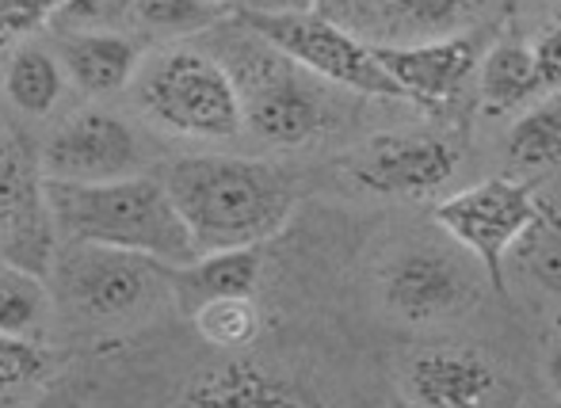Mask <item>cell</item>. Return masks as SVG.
I'll list each match as a JSON object with an SVG mask.
<instances>
[{
	"instance_id": "cell-27",
	"label": "cell",
	"mask_w": 561,
	"mask_h": 408,
	"mask_svg": "<svg viewBox=\"0 0 561 408\" xmlns=\"http://www.w3.org/2000/svg\"><path fill=\"white\" fill-rule=\"evenodd\" d=\"M50 12L54 0H0V46L35 35L43 23H50Z\"/></svg>"
},
{
	"instance_id": "cell-16",
	"label": "cell",
	"mask_w": 561,
	"mask_h": 408,
	"mask_svg": "<svg viewBox=\"0 0 561 408\" xmlns=\"http://www.w3.org/2000/svg\"><path fill=\"white\" fill-rule=\"evenodd\" d=\"M478 104L481 115L501 119V115L527 107L542 96V77L535 66L531 43L524 38H496L478 58Z\"/></svg>"
},
{
	"instance_id": "cell-6",
	"label": "cell",
	"mask_w": 561,
	"mask_h": 408,
	"mask_svg": "<svg viewBox=\"0 0 561 408\" xmlns=\"http://www.w3.org/2000/svg\"><path fill=\"white\" fill-rule=\"evenodd\" d=\"M539 210L542 199L527 179L493 176L458 195H447L444 202H436L432 214H436L439 230L481 264L493 290L504 294V260L527 233V225L539 218Z\"/></svg>"
},
{
	"instance_id": "cell-2",
	"label": "cell",
	"mask_w": 561,
	"mask_h": 408,
	"mask_svg": "<svg viewBox=\"0 0 561 408\" xmlns=\"http://www.w3.org/2000/svg\"><path fill=\"white\" fill-rule=\"evenodd\" d=\"M54 233L69 245H104L118 253L146 256L161 268H184L199 256L184 218L176 214L161 179L115 176L73 184V179H43Z\"/></svg>"
},
{
	"instance_id": "cell-11",
	"label": "cell",
	"mask_w": 561,
	"mask_h": 408,
	"mask_svg": "<svg viewBox=\"0 0 561 408\" xmlns=\"http://www.w3.org/2000/svg\"><path fill=\"white\" fill-rule=\"evenodd\" d=\"M138 138L123 119L107 112H81L50 135L38 172H43V179L92 184V179L130 176V172H138Z\"/></svg>"
},
{
	"instance_id": "cell-15",
	"label": "cell",
	"mask_w": 561,
	"mask_h": 408,
	"mask_svg": "<svg viewBox=\"0 0 561 408\" xmlns=\"http://www.w3.org/2000/svg\"><path fill=\"white\" fill-rule=\"evenodd\" d=\"M61 69L89 96H112L134 81L141 50L123 31H61Z\"/></svg>"
},
{
	"instance_id": "cell-22",
	"label": "cell",
	"mask_w": 561,
	"mask_h": 408,
	"mask_svg": "<svg viewBox=\"0 0 561 408\" xmlns=\"http://www.w3.org/2000/svg\"><path fill=\"white\" fill-rule=\"evenodd\" d=\"M195 328L210 348H249L260 336V310L252 294L207 298L192 310Z\"/></svg>"
},
{
	"instance_id": "cell-18",
	"label": "cell",
	"mask_w": 561,
	"mask_h": 408,
	"mask_svg": "<svg viewBox=\"0 0 561 408\" xmlns=\"http://www.w3.org/2000/svg\"><path fill=\"white\" fill-rule=\"evenodd\" d=\"M184 401L192 405H302L306 397L295 386H287L275 374L260 371L252 363H226L218 371H207L195 378L192 389H184Z\"/></svg>"
},
{
	"instance_id": "cell-17",
	"label": "cell",
	"mask_w": 561,
	"mask_h": 408,
	"mask_svg": "<svg viewBox=\"0 0 561 408\" xmlns=\"http://www.w3.org/2000/svg\"><path fill=\"white\" fill-rule=\"evenodd\" d=\"M180 271V290L187 294L192 310L207 298H229V294H256L260 271H264V256L256 245L244 248H218V253H203Z\"/></svg>"
},
{
	"instance_id": "cell-20",
	"label": "cell",
	"mask_w": 561,
	"mask_h": 408,
	"mask_svg": "<svg viewBox=\"0 0 561 408\" xmlns=\"http://www.w3.org/2000/svg\"><path fill=\"white\" fill-rule=\"evenodd\" d=\"M54 313L50 287L38 271L0 260V333L4 336H38Z\"/></svg>"
},
{
	"instance_id": "cell-31",
	"label": "cell",
	"mask_w": 561,
	"mask_h": 408,
	"mask_svg": "<svg viewBox=\"0 0 561 408\" xmlns=\"http://www.w3.org/2000/svg\"><path fill=\"white\" fill-rule=\"evenodd\" d=\"M207 4H233V0H207Z\"/></svg>"
},
{
	"instance_id": "cell-21",
	"label": "cell",
	"mask_w": 561,
	"mask_h": 408,
	"mask_svg": "<svg viewBox=\"0 0 561 408\" xmlns=\"http://www.w3.org/2000/svg\"><path fill=\"white\" fill-rule=\"evenodd\" d=\"M504 156L524 176H542V172L561 164V100L527 112L516 127L508 130Z\"/></svg>"
},
{
	"instance_id": "cell-26",
	"label": "cell",
	"mask_w": 561,
	"mask_h": 408,
	"mask_svg": "<svg viewBox=\"0 0 561 408\" xmlns=\"http://www.w3.org/2000/svg\"><path fill=\"white\" fill-rule=\"evenodd\" d=\"M46 366H50V359L35 340L0 333V394L38 382L46 374Z\"/></svg>"
},
{
	"instance_id": "cell-24",
	"label": "cell",
	"mask_w": 561,
	"mask_h": 408,
	"mask_svg": "<svg viewBox=\"0 0 561 408\" xmlns=\"http://www.w3.org/2000/svg\"><path fill=\"white\" fill-rule=\"evenodd\" d=\"M516 253L524 260L527 275H535L542 287L561 294V214L547 199H542L539 218L516 241Z\"/></svg>"
},
{
	"instance_id": "cell-5",
	"label": "cell",
	"mask_w": 561,
	"mask_h": 408,
	"mask_svg": "<svg viewBox=\"0 0 561 408\" xmlns=\"http://www.w3.org/2000/svg\"><path fill=\"white\" fill-rule=\"evenodd\" d=\"M241 23L249 31H256L264 43H272L279 54H287L306 73L321 77V81L352 89L359 96L409 104L405 92L375 61L370 46L359 43L340 23L313 12V8H306V12H256V8H249V12H241Z\"/></svg>"
},
{
	"instance_id": "cell-9",
	"label": "cell",
	"mask_w": 561,
	"mask_h": 408,
	"mask_svg": "<svg viewBox=\"0 0 561 408\" xmlns=\"http://www.w3.org/2000/svg\"><path fill=\"white\" fill-rule=\"evenodd\" d=\"M54 241L43 172L20 141L0 130V260L46 275L54 268Z\"/></svg>"
},
{
	"instance_id": "cell-30",
	"label": "cell",
	"mask_w": 561,
	"mask_h": 408,
	"mask_svg": "<svg viewBox=\"0 0 561 408\" xmlns=\"http://www.w3.org/2000/svg\"><path fill=\"white\" fill-rule=\"evenodd\" d=\"M547 382L554 386V394L561 397V340L554 343V351H550V359H547Z\"/></svg>"
},
{
	"instance_id": "cell-4",
	"label": "cell",
	"mask_w": 561,
	"mask_h": 408,
	"mask_svg": "<svg viewBox=\"0 0 561 408\" xmlns=\"http://www.w3.org/2000/svg\"><path fill=\"white\" fill-rule=\"evenodd\" d=\"M237 43L241 46H233V54L218 61L226 66L241 100V123L267 145H306L325 127V104H321V92L306 81V69L249 27Z\"/></svg>"
},
{
	"instance_id": "cell-10",
	"label": "cell",
	"mask_w": 561,
	"mask_h": 408,
	"mask_svg": "<svg viewBox=\"0 0 561 408\" xmlns=\"http://www.w3.org/2000/svg\"><path fill=\"white\" fill-rule=\"evenodd\" d=\"M382 298L393 317L432 325L466 313L478 302V279L444 248H405L382 271Z\"/></svg>"
},
{
	"instance_id": "cell-32",
	"label": "cell",
	"mask_w": 561,
	"mask_h": 408,
	"mask_svg": "<svg viewBox=\"0 0 561 408\" xmlns=\"http://www.w3.org/2000/svg\"><path fill=\"white\" fill-rule=\"evenodd\" d=\"M54 4H58V0H54Z\"/></svg>"
},
{
	"instance_id": "cell-8",
	"label": "cell",
	"mask_w": 561,
	"mask_h": 408,
	"mask_svg": "<svg viewBox=\"0 0 561 408\" xmlns=\"http://www.w3.org/2000/svg\"><path fill=\"white\" fill-rule=\"evenodd\" d=\"M344 176L367 195L416 199L432 195L455 176V149L436 135H375L344 156Z\"/></svg>"
},
{
	"instance_id": "cell-23",
	"label": "cell",
	"mask_w": 561,
	"mask_h": 408,
	"mask_svg": "<svg viewBox=\"0 0 561 408\" xmlns=\"http://www.w3.org/2000/svg\"><path fill=\"white\" fill-rule=\"evenodd\" d=\"M229 4H207V0H134L130 20L141 23V31L161 38H184L210 31L226 20Z\"/></svg>"
},
{
	"instance_id": "cell-7",
	"label": "cell",
	"mask_w": 561,
	"mask_h": 408,
	"mask_svg": "<svg viewBox=\"0 0 561 408\" xmlns=\"http://www.w3.org/2000/svg\"><path fill=\"white\" fill-rule=\"evenodd\" d=\"M496 0H318L313 12L367 46H409L473 31Z\"/></svg>"
},
{
	"instance_id": "cell-28",
	"label": "cell",
	"mask_w": 561,
	"mask_h": 408,
	"mask_svg": "<svg viewBox=\"0 0 561 408\" xmlns=\"http://www.w3.org/2000/svg\"><path fill=\"white\" fill-rule=\"evenodd\" d=\"M531 54L542 77V92H561V4L547 15L542 31L535 35Z\"/></svg>"
},
{
	"instance_id": "cell-13",
	"label": "cell",
	"mask_w": 561,
	"mask_h": 408,
	"mask_svg": "<svg viewBox=\"0 0 561 408\" xmlns=\"http://www.w3.org/2000/svg\"><path fill=\"white\" fill-rule=\"evenodd\" d=\"M370 54L386 69V77L405 92L409 104L421 107H447L473 77L481 58L473 31L409 46H370Z\"/></svg>"
},
{
	"instance_id": "cell-14",
	"label": "cell",
	"mask_w": 561,
	"mask_h": 408,
	"mask_svg": "<svg viewBox=\"0 0 561 408\" xmlns=\"http://www.w3.org/2000/svg\"><path fill=\"white\" fill-rule=\"evenodd\" d=\"M496 371L481 355L462 348H436L421 351L401 374V397L409 405L428 408H466L485 405L496 397Z\"/></svg>"
},
{
	"instance_id": "cell-29",
	"label": "cell",
	"mask_w": 561,
	"mask_h": 408,
	"mask_svg": "<svg viewBox=\"0 0 561 408\" xmlns=\"http://www.w3.org/2000/svg\"><path fill=\"white\" fill-rule=\"evenodd\" d=\"M313 4L318 0H249V8H256V12H306Z\"/></svg>"
},
{
	"instance_id": "cell-12",
	"label": "cell",
	"mask_w": 561,
	"mask_h": 408,
	"mask_svg": "<svg viewBox=\"0 0 561 408\" xmlns=\"http://www.w3.org/2000/svg\"><path fill=\"white\" fill-rule=\"evenodd\" d=\"M161 264L146 260V256L118 253L104 245H69V256L61 264V279H66V294L84 317L92 320H115L134 313L146 302L149 287H153V271Z\"/></svg>"
},
{
	"instance_id": "cell-19",
	"label": "cell",
	"mask_w": 561,
	"mask_h": 408,
	"mask_svg": "<svg viewBox=\"0 0 561 408\" xmlns=\"http://www.w3.org/2000/svg\"><path fill=\"white\" fill-rule=\"evenodd\" d=\"M66 92V69L46 46L23 43L4 66V96L23 115H50Z\"/></svg>"
},
{
	"instance_id": "cell-3",
	"label": "cell",
	"mask_w": 561,
	"mask_h": 408,
	"mask_svg": "<svg viewBox=\"0 0 561 408\" xmlns=\"http://www.w3.org/2000/svg\"><path fill=\"white\" fill-rule=\"evenodd\" d=\"M141 112L176 138L226 141L241 135V100L226 66L207 50H161L134 73Z\"/></svg>"
},
{
	"instance_id": "cell-25",
	"label": "cell",
	"mask_w": 561,
	"mask_h": 408,
	"mask_svg": "<svg viewBox=\"0 0 561 408\" xmlns=\"http://www.w3.org/2000/svg\"><path fill=\"white\" fill-rule=\"evenodd\" d=\"M134 15V0H58L50 23L58 31H118Z\"/></svg>"
},
{
	"instance_id": "cell-1",
	"label": "cell",
	"mask_w": 561,
	"mask_h": 408,
	"mask_svg": "<svg viewBox=\"0 0 561 408\" xmlns=\"http://www.w3.org/2000/svg\"><path fill=\"white\" fill-rule=\"evenodd\" d=\"M195 248H244L283 233L295 214V187L275 164L252 156H180L161 176Z\"/></svg>"
}]
</instances>
